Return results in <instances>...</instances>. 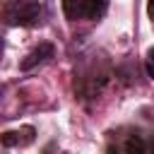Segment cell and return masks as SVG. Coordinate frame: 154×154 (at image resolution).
Wrapping results in <instances>:
<instances>
[{"label": "cell", "mask_w": 154, "mask_h": 154, "mask_svg": "<svg viewBox=\"0 0 154 154\" xmlns=\"http://www.w3.org/2000/svg\"><path fill=\"white\" fill-rule=\"evenodd\" d=\"M63 10L70 19H99L108 10V5L96 0H65Z\"/></svg>", "instance_id": "6da1fadb"}, {"label": "cell", "mask_w": 154, "mask_h": 154, "mask_svg": "<svg viewBox=\"0 0 154 154\" xmlns=\"http://www.w3.org/2000/svg\"><path fill=\"white\" fill-rule=\"evenodd\" d=\"M43 14V5L41 2H14L7 7V22L10 24H24V26H34L41 22Z\"/></svg>", "instance_id": "7a4b0ae2"}, {"label": "cell", "mask_w": 154, "mask_h": 154, "mask_svg": "<svg viewBox=\"0 0 154 154\" xmlns=\"http://www.w3.org/2000/svg\"><path fill=\"white\" fill-rule=\"evenodd\" d=\"M48 58H53V46L51 43H38V48H34L24 60H22V70H31V67H36L38 63H43V60H48Z\"/></svg>", "instance_id": "3957f363"}, {"label": "cell", "mask_w": 154, "mask_h": 154, "mask_svg": "<svg viewBox=\"0 0 154 154\" xmlns=\"http://www.w3.org/2000/svg\"><path fill=\"white\" fill-rule=\"evenodd\" d=\"M125 152L128 154H154V144L144 135H130L125 140Z\"/></svg>", "instance_id": "277c9868"}, {"label": "cell", "mask_w": 154, "mask_h": 154, "mask_svg": "<svg viewBox=\"0 0 154 154\" xmlns=\"http://www.w3.org/2000/svg\"><path fill=\"white\" fill-rule=\"evenodd\" d=\"M26 140H22L19 137V132H5L2 135V144H7V147H12V144H24Z\"/></svg>", "instance_id": "5b68a950"}, {"label": "cell", "mask_w": 154, "mask_h": 154, "mask_svg": "<svg viewBox=\"0 0 154 154\" xmlns=\"http://www.w3.org/2000/svg\"><path fill=\"white\" fill-rule=\"evenodd\" d=\"M147 12H149V17L154 19V2H149V5H147Z\"/></svg>", "instance_id": "8992f818"}, {"label": "cell", "mask_w": 154, "mask_h": 154, "mask_svg": "<svg viewBox=\"0 0 154 154\" xmlns=\"http://www.w3.org/2000/svg\"><path fill=\"white\" fill-rule=\"evenodd\" d=\"M147 58H149V63H154V46L147 51Z\"/></svg>", "instance_id": "52a82bcc"}, {"label": "cell", "mask_w": 154, "mask_h": 154, "mask_svg": "<svg viewBox=\"0 0 154 154\" xmlns=\"http://www.w3.org/2000/svg\"><path fill=\"white\" fill-rule=\"evenodd\" d=\"M108 154H116V152H108Z\"/></svg>", "instance_id": "ba28073f"}]
</instances>
